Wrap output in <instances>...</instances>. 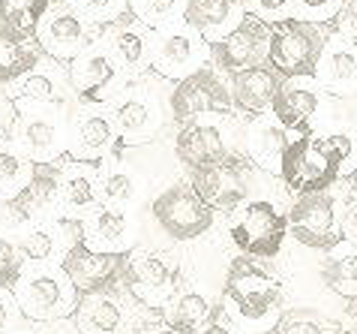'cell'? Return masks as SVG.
Segmentation results:
<instances>
[{
  "label": "cell",
  "instance_id": "obj_41",
  "mask_svg": "<svg viewBox=\"0 0 357 334\" xmlns=\"http://www.w3.org/2000/svg\"><path fill=\"white\" fill-rule=\"evenodd\" d=\"M22 94H24V100H33V103H61L63 100L61 85L52 82V75L39 73V70H33L31 75L24 78Z\"/></svg>",
  "mask_w": 357,
  "mask_h": 334
},
{
  "label": "cell",
  "instance_id": "obj_2",
  "mask_svg": "<svg viewBox=\"0 0 357 334\" xmlns=\"http://www.w3.org/2000/svg\"><path fill=\"white\" fill-rule=\"evenodd\" d=\"M222 298L228 304L231 319H237L241 326L259 328L264 331L267 326L276 328L282 310V283L280 277H273L271 271H264L255 259L237 256L225 271L222 283Z\"/></svg>",
  "mask_w": 357,
  "mask_h": 334
},
{
  "label": "cell",
  "instance_id": "obj_11",
  "mask_svg": "<svg viewBox=\"0 0 357 334\" xmlns=\"http://www.w3.org/2000/svg\"><path fill=\"white\" fill-rule=\"evenodd\" d=\"M151 64L162 75L186 78L211 64V43L198 31H192L190 24L160 27L151 45Z\"/></svg>",
  "mask_w": 357,
  "mask_h": 334
},
{
  "label": "cell",
  "instance_id": "obj_35",
  "mask_svg": "<svg viewBox=\"0 0 357 334\" xmlns=\"http://www.w3.org/2000/svg\"><path fill=\"white\" fill-rule=\"evenodd\" d=\"M52 0H0V22L36 34V24L45 18Z\"/></svg>",
  "mask_w": 357,
  "mask_h": 334
},
{
  "label": "cell",
  "instance_id": "obj_24",
  "mask_svg": "<svg viewBox=\"0 0 357 334\" xmlns=\"http://www.w3.org/2000/svg\"><path fill=\"white\" fill-rule=\"evenodd\" d=\"M36 39L43 52L54 57H75L87 48V31L75 13H52L36 24Z\"/></svg>",
  "mask_w": 357,
  "mask_h": 334
},
{
  "label": "cell",
  "instance_id": "obj_34",
  "mask_svg": "<svg viewBox=\"0 0 357 334\" xmlns=\"http://www.w3.org/2000/svg\"><path fill=\"white\" fill-rule=\"evenodd\" d=\"M57 247H61V229L52 223L31 226L18 238V253H22V259H31V262H48Z\"/></svg>",
  "mask_w": 357,
  "mask_h": 334
},
{
  "label": "cell",
  "instance_id": "obj_14",
  "mask_svg": "<svg viewBox=\"0 0 357 334\" xmlns=\"http://www.w3.org/2000/svg\"><path fill=\"white\" fill-rule=\"evenodd\" d=\"M52 106L61 103H43L18 121V145L31 163H54V157L69 148L66 117L61 109L52 112Z\"/></svg>",
  "mask_w": 357,
  "mask_h": 334
},
{
  "label": "cell",
  "instance_id": "obj_28",
  "mask_svg": "<svg viewBox=\"0 0 357 334\" xmlns=\"http://www.w3.org/2000/svg\"><path fill=\"white\" fill-rule=\"evenodd\" d=\"M84 232H87V247L96 244V247H102V253H121V247L132 235V217L130 211L105 205V208H96L84 220Z\"/></svg>",
  "mask_w": 357,
  "mask_h": 334
},
{
  "label": "cell",
  "instance_id": "obj_5",
  "mask_svg": "<svg viewBox=\"0 0 357 334\" xmlns=\"http://www.w3.org/2000/svg\"><path fill=\"white\" fill-rule=\"evenodd\" d=\"M228 235L243 256L273 259L289 238V217L271 199H250L231 214Z\"/></svg>",
  "mask_w": 357,
  "mask_h": 334
},
{
  "label": "cell",
  "instance_id": "obj_6",
  "mask_svg": "<svg viewBox=\"0 0 357 334\" xmlns=\"http://www.w3.org/2000/svg\"><path fill=\"white\" fill-rule=\"evenodd\" d=\"M255 181H259V166H255L243 151H234L231 157H225L222 163L207 166L190 175V187L198 193L207 208L231 214L241 208L243 202H250V193Z\"/></svg>",
  "mask_w": 357,
  "mask_h": 334
},
{
  "label": "cell",
  "instance_id": "obj_39",
  "mask_svg": "<svg viewBox=\"0 0 357 334\" xmlns=\"http://www.w3.org/2000/svg\"><path fill=\"white\" fill-rule=\"evenodd\" d=\"M135 196H138V181L132 172H126V169L105 172V178H102V199L105 202L121 208V205H130Z\"/></svg>",
  "mask_w": 357,
  "mask_h": 334
},
{
  "label": "cell",
  "instance_id": "obj_21",
  "mask_svg": "<svg viewBox=\"0 0 357 334\" xmlns=\"http://www.w3.org/2000/svg\"><path fill=\"white\" fill-rule=\"evenodd\" d=\"M117 70L121 66L114 64V57L105 45H87L73 61V66H69V82H73V87L84 100L96 103L108 94V87L117 78Z\"/></svg>",
  "mask_w": 357,
  "mask_h": 334
},
{
  "label": "cell",
  "instance_id": "obj_9",
  "mask_svg": "<svg viewBox=\"0 0 357 334\" xmlns=\"http://www.w3.org/2000/svg\"><path fill=\"white\" fill-rule=\"evenodd\" d=\"M61 268L82 296L108 292L117 289L121 283H130V256L126 253H102L87 247L84 241H75L66 250Z\"/></svg>",
  "mask_w": 357,
  "mask_h": 334
},
{
  "label": "cell",
  "instance_id": "obj_4",
  "mask_svg": "<svg viewBox=\"0 0 357 334\" xmlns=\"http://www.w3.org/2000/svg\"><path fill=\"white\" fill-rule=\"evenodd\" d=\"M333 34V24H312V22H285L273 24L271 34V55L267 64L282 78H315L324 45Z\"/></svg>",
  "mask_w": 357,
  "mask_h": 334
},
{
  "label": "cell",
  "instance_id": "obj_48",
  "mask_svg": "<svg viewBox=\"0 0 357 334\" xmlns=\"http://www.w3.org/2000/svg\"><path fill=\"white\" fill-rule=\"evenodd\" d=\"M340 328H342V334H357V298L345 301L342 317H340Z\"/></svg>",
  "mask_w": 357,
  "mask_h": 334
},
{
  "label": "cell",
  "instance_id": "obj_38",
  "mask_svg": "<svg viewBox=\"0 0 357 334\" xmlns=\"http://www.w3.org/2000/svg\"><path fill=\"white\" fill-rule=\"evenodd\" d=\"M345 0H291V18L312 24H333Z\"/></svg>",
  "mask_w": 357,
  "mask_h": 334
},
{
  "label": "cell",
  "instance_id": "obj_44",
  "mask_svg": "<svg viewBox=\"0 0 357 334\" xmlns=\"http://www.w3.org/2000/svg\"><path fill=\"white\" fill-rule=\"evenodd\" d=\"M241 328H237V322L231 319V313H228L222 304L220 307L213 310V317H211V322H207V326L198 331V334H237Z\"/></svg>",
  "mask_w": 357,
  "mask_h": 334
},
{
  "label": "cell",
  "instance_id": "obj_36",
  "mask_svg": "<svg viewBox=\"0 0 357 334\" xmlns=\"http://www.w3.org/2000/svg\"><path fill=\"white\" fill-rule=\"evenodd\" d=\"M271 334H342V328L336 319L319 317V313L310 310H297V313H285Z\"/></svg>",
  "mask_w": 357,
  "mask_h": 334
},
{
  "label": "cell",
  "instance_id": "obj_22",
  "mask_svg": "<svg viewBox=\"0 0 357 334\" xmlns=\"http://www.w3.org/2000/svg\"><path fill=\"white\" fill-rule=\"evenodd\" d=\"M289 142H291V133L285 130L273 115H259L246 126L243 154L250 157L259 169L280 175V163H282V154L289 148Z\"/></svg>",
  "mask_w": 357,
  "mask_h": 334
},
{
  "label": "cell",
  "instance_id": "obj_43",
  "mask_svg": "<svg viewBox=\"0 0 357 334\" xmlns=\"http://www.w3.org/2000/svg\"><path fill=\"white\" fill-rule=\"evenodd\" d=\"M333 34L357 48V0H345L342 13L336 15V22H333Z\"/></svg>",
  "mask_w": 357,
  "mask_h": 334
},
{
  "label": "cell",
  "instance_id": "obj_19",
  "mask_svg": "<svg viewBox=\"0 0 357 334\" xmlns=\"http://www.w3.org/2000/svg\"><path fill=\"white\" fill-rule=\"evenodd\" d=\"M243 15V0H183V24L198 31L211 45L231 34Z\"/></svg>",
  "mask_w": 357,
  "mask_h": 334
},
{
  "label": "cell",
  "instance_id": "obj_31",
  "mask_svg": "<svg viewBox=\"0 0 357 334\" xmlns=\"http://www.w3.org/2000/svg\"><path fill=\"white\" fill-rule=\"evenodd\" d=\"M91 163H75L63 169V208L69 214H84V211H96L102 187L96 184V178L87 169Z\"/></svg>",
  "mask_w": 357,
  "mask_h": 334
},
{
  "label": "cell",
  "instance_id": "obj_7",
  "mask_svg": "<svg viewBox=\"0 0 357 334\" xmlns=\"http://www.w3.org/2000/svg\"><path fill=\"white\" fill-rule=\"evenodd\" d=\"M172 117L181 126L198 121V117H228L234 112V96L231 85L222 78V70L213 64L202 66L198 73L181 78L172 91Z\"/></svg>",
  "mask_w": 357,
  "mask_h": 334
},
{
  "label": "cell",
  "instance_id": "obj_30",
  "mask_svg": "<svg viewBox=\"0 0 357 334\" xmlns=\"http://www.w3.org/2000/svg\"><path fill=\"white\" fill-rule=\"evenodd\" d=\"M213 304L204 292L198 289H183L174 298L165 301V326L181 331V334H198L213 317Z\"/></svg>",
  "mask_w": 357,
  "mask_h": 334
},
{
  "label": "cell",
  "instance_id": "obj_15",
  "mask_svg": "<svg viewBox=\"0 0 357 334\" xmlns=\"http://www.w3.org/2000/svg\"><path fill=\"white\" fill-rule=\"evenodd\" d=\"M114 126L123 142H151L162 126V106L153 87L132 85L121 87V96L114 100Z\"/></svg>",
  "mask_w": 357,
  "mask_h": 334
},
{
  "label": "cell",
  "instance_id": "obj_49",
  "mask_svg": "<svg viewBox=\"0 0 357 334\" xmlns=\"http://www.w3.org/2000/svg\"><path fill=\"white\" fill-rule=\"evenodd\" d=\"M156 334H181V331H174V328H168V326H165L162 331H156Z\"/></svg>",
  "mask_w": 357,
  "mask_h": 334
},
{
  "label": "cell",
  "instance_id": "obj_46",
  "mask_svg": "<svg viewBox=\"0 0 357 334\" xmlns=\"http://www.w3.org/2000/svg\"><path fill=\"white\" fill-rule=\"evenodd\" d=\"M342 238L357 244V187L351 190L349 202H345V214H342Z\"/></svg>",
  "mask_w": 357,
  "mask_h": 334
},
{
  "label": "cell",
  "instance_id": "obj_27",
  "mask_svg": "<svg viewBox=\"0 0 357 334\" xmlns=\"http://www.w3.org/2000/svg\"><path fill=\"white\" fill-rule=\"evenodd\" d=\"M130 286L151 298L172 296L177 286V262L162 256V253H151V250L132 253L130 256Z\"/></svg>",
  "mask_w": 357,
  "mask_h": 334
},
{
  "label": "cell",
  "instance_id": "obj_20",
  "mask_svg": "<svg viewBox=\"0 0 357 334\" xmlns=\"http://www.w3.org/2000/svg\"><path fill=\"white\" fill-rule=\"evenodd\" d=\"M285 78L273 70L271 64L252 66V70H243L231 75V96H234V109L243 115H264L271 112V106L280 94Z\"/></svg>",
  "mask_w": 357,
  "mask_h": 334
},
{
  "label": "cell",
  "instance_id": "obj_40",
  "mask_svg": "<svg viewBox=\"0 0 357 334\" xmlns=\"http://www.w3.org/2000/svg\"><path fill=\"white\" fill-rule=\"evenodd\" d=\"M22 280V253H18V244L9 241L6 235H0V289L13 292Z\"/></svg>",
  "mask_w": 357,
  "mask_h": 334
},
{
  "label": "cell",
  "instance_id": "obj_10",
  "mask_svg": "<svg viewBox=\"0 0 357 334\" xmlns=\"http://www.w3.org/2000/svg\"><path fill=\"white\" fill-rule=\"evenodd\" d=\"M153 220L160 223V229L174 241H195L207 235L213 226L216 211L198 199V193L190 184H174L165 193H160L151 205Z\"/></svg>",
  "mask_w": 357,
  "mask_h": 334
},
{
  "label": "cell",
  "instance_id": "obj_12",
  "mask_svg": "<svg viewBox=\"0 0 357 334\" xmlns=\"http://www.w3.org/2000/svg\"><path fill=\"white\" fill-rule=\"evenodd\" d=\"M271 34L273 24H267L255 15H243V22L231 34L211 45V64L228 75L261 66L271 55Z\"/></svg>",
  "mask_w": 357,
  "mask_h": 334
},
{
  "label": "cell",
  "instance_id": "obj_3",
  "mask_svg": "<svg viewBox=\"0 0 357 334\" xmlns=\"http://www.w3.org/2000/svg\"><path fill=\"white\" fill-rule=\"evenodd\" d=\"M351 190H354V181L349 190H342V181H340L331 190L294 196V202L285 208L289 235L306 250L331 253L342 241V214Z\"/></svg>",
  "mask_w": 357,
  "mask_h": 334
},
{
  "label": "cell",
  "instance_id": "obj_47",
  "mask_svg": "<svg viewBox=\"0 0 357 334\" xmlns=\"http://www.w3.org/2000/svg\"><path fill=\"white\" fill-rule=\"evenodd\" d=\"M82 9L87 15H96V18H108L117 13V0H78Z\"/></svg>",
  "mask_w": 357,
  "mask_h": 334
},
{
  "label": "cell",
  "instance_id": "obj_18",
  "mask_svg": "<svg viewBox=\"0 0 357 334\" xmlns=\"http://www.w3.org/2000/svg\"><path fill=\"white\" fill-rule=\"evenodd\" d=\"M315 82L331 96L357 100V48L345 43L342 36L331 34L319 61V70H315Z\"/></svg>",
  "mask_w": 357,
  "mask_h": 334
},
{
  "label": "cell",
  "instance_id": "obj_42",
  "mask_svg": "<svg viewBox=\"0 0 357 334\" xmlns=\"http://www.w3.org/2000/svg\"><path fill=\"white\" fill-rule=\"evenodd\" d=\"M246 15H255L267 24H280L291 18V0H243Z\"/></svg>",
  "mask_w": 357,
  "mask_h": 334
},
{
  "label": "cell",
  "instance_id": "obj_23",
  "mask_svg": "<svg viewBox=\"0 0 357 334\" xmlns=\"http://www.w3.org/2000/svg\"><path fill=\"white\" fill-rule=\"evenodd\" d=\"M39 57H43V45L36 34L0 22V85L33 73Z\"/></svg>",
  "mask_w": 357,
  "mask_h": 334
},
{
  "label": "cell",
  "instance_id": "obj_50",
  "mask_svg": "<svg viewBox=\"0 0 357 334\" xmlns=\"http://www.w3.org/2000/svg\"><path fill=\"white\" fill-rule=\"evenodd\" d=\"M351 133H354V139H357V115H354V130Z\"/></svg>",
  "mask_w": 357,
  "mask_h": 334
},
{
  "label": "cell",
  "instance_id": "obj_8",
  "mask_svg": "<svg viewBox=\"0 0 357 334\" xmlns=\"http://www.w3.org/2000/svg\"><path fill=\"white\" fill-rule=\"evenodd\" d=\"M13 296L24 317H31L36 322L69 317V313L78 310V301H82V292L69 283L66 274H57V271L24 274L18 280V286L13 289Z\"/></svg>",
  "mask_w": 357,
  "mask_h": 334
},
{
  "label": "cell",
  "instance_id": "obj_29",
  "mask_svg": "<svg viewBox=\"0 0 357 334\" xmlns=\"http://www.w3.org/2000/svg\"><path fill=\"white\" fill-rule=\"evenodd\" d=\"M321 283L342 301L357 298V244L340 241L321 262Z\"/></svg>",
  "mask_w": 357,
  "mask_h": 334
},
{
  "label": "cell",
  "instance_id": "obj_32",
  "mask_svg": "<svg viewBox=\"0 0 357 334\" xmlns=\"http://www.w3.org/2000/svg\"><path fill=\"white\" fill-rule=\"evenodd\" d=\"M108 52H112L114 64L123 66V70H138L142 64H147L151 57V45H147V36L132 27L130 22H121L108 36Z\"/></svg>",
  "mask_w": 357,
  "mask_h": 334
},
{
  "label": "cell",
  "instance_id": "obj_25",
  "mask_svg": "<svg viewBox=\"0 0 357 334\" xmlns=\"http://www.w3.org/2000/svg\"><path fill=\"white\" fill-rule=\"evenodd\" d=\"M73 319L82 334H121L126 326V310L117 298V289L91 292V296H82Z\"/></svg>",
  "mask_w": 357,
  "mask_h": 334
},
{
  "label": "cell",
  "instance_id": "obj_26",
  "mask_svg": "<svg viewBox=\"0 0 357 334\" xmlns=\"http://www.w3.org/2000/svg\"><path fill=\"white\" fill-rule=\"evenodd\" d=\"M117 145V126L112 115H87L69 133V157L75 163H99Z\"/></svg>",
  "mask_w": 357,
  "mask_h": 334
},
{
  "label": "cell",
  "instance_id": "obj_51",
  "mask_svg": "<svg viewBox=\"0 0 357 334\" xmlns=\"http://www.w3.org/2000/svg\"><path fill=\"white\" fill-rule=\"evenodd\" d=\"M351 181H354V187H357V169H354V172H351Z\"/></svg>",
  "mask_w": 357,
  "mask_h": 334
},
{
  "label": "cell",
  "instance_id": "obj_13",
  "mask_svg": "<svg viewBox=\"0 0 357 334\" xmlns=\"http://www.w3.org/2000/svg\"><path fill=\"white\" fill-rule=\"evenodd\" d=\"M321 112H327V94L315 78H285L271 106V115L291 136H303L324 126Z\"/></svg>",
  "mask_w": 357,
  "mask_h": 334
},
{
  "label": "cell",
  "instance_id": "obj_37",
  "mask_svg": "<svg viewBox=\"0 0 357 334\" xmlns=\"http://www.w3.org/2000/svg\"><path fill=\"white\" fill-rule=\"evenodd\" d=\"M177 6H181V0H126L130 15L151 27H165L174 18Z\"/></svg>",
  "mask_w": 357,
  "mask_h": 334
},
{
  "label": "cell",
  "instance_id": "obj_17",
  "mask_svg": "<svg viewBox=\"0 0 357 334\" xmlns=\"http://www.w3.org/2000/svg\"><path fill=\"white\" fill-rule=\"evenodd\" d=\"M61 202H63V169L57 163H33L27 187L18 193V199L6 205L15 214V220H36L45 217Z\"/></svg>",
  "mask_w": 357,
  "mask_h": 334
},
{
  "label": "cell",
  "instance_id": "obj_45",
  "mask_svg": "<svg viewBox=\"0 0 357 334\" xmlns=\"http://www.w3.org/2000/svg\"><path fill=\"white\" fill-rule=\"evenodd\" d=\"M18 310L22 307H18L15 296H9V289H0V334L18 322Z\"/></svg>",
  "mask_w": 357,
  "mask_h": 334
},
{
  "label": "cell",
  "instance_id": "obj_16",
  "mask_svg": "<svg viewBox=\"0 0 357 334\" xmlns=\"http://www.w3.org/2000/svg\"><path fill=\"white\" fill-rule=\"evenodd\" d=\"M231 154H234L231 130L216 121H192V124L181 126V133H177V139H174V157L190 172L216 166Z\"/></svg>",
  "mask_w": 357,
  "mask_h": 334
},
{
  "label": "cell",
  "instance_id": "obj_33",
  "mask_svg": "<svg viewBox=\"0 0 357 334\" xmlns=\"http://www.w3.org/2000/svg\"><path fill=\"white\" fill-rule=\"evenodd\" d=\"M31 172H33V163L27 157H22L13 148H0V196L6 202L18 199V193L31 181Z\"/></svg>",
  "mask_w": 357,
  "mask_h": 334
},
{
  "label": "cell",
  "instance_id": "obj_1",
  "mask_svg": "<svg viewBox=\"0 0 357 334\" xmlns=\"http://www.w3.org/2000/svg\"><path fill=\"white\" fill-rule=\"evenodd\" d=\"M357 169V139L342 126H319L294 136L280 163V178L291 193L331 190Z\"/></svg>",
  "mask_w": 357,
  "mask_h": 334
}]
</instances>
